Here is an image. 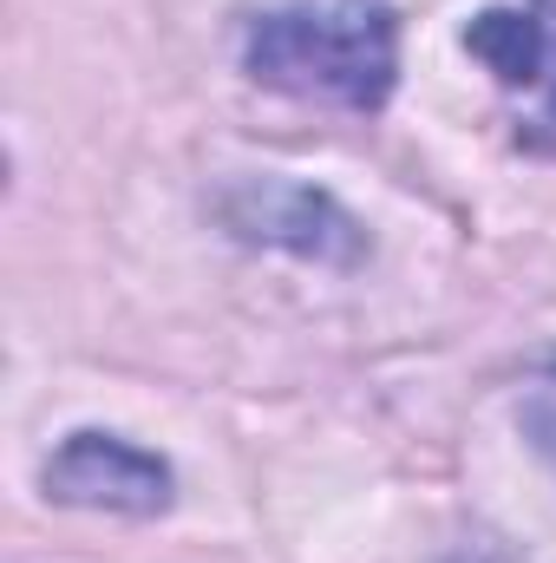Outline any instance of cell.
I'll return each mask as SVG.
<instances>
[{
	"instance_id": "cell-4",
	"label": "cell",
	"mask_w": 556,
	"mask_h": 563,
	"mask_svg": "<svg viewBox=\"0 0 556 563\" xmlns=\"http://www.w3.org/2000/svg\"><path fill=\"white\" fill-rule=\"evenodd\" d=\"M531 426L544 432V445L556 452V394H551V400H537V407H531Z\"/></svg>"
},
{
	"instance_id": "cell-1",
	"label": "cell",
	"mask_w": 556,
	"mask_h": 563,
	"mask_svg": "<svg viewBox=\"0 0 556 563\" xmlns=\"http://www.w3.org/2000/svg\"><path fill=\"white\" fill-rule=\"evenodd\" d=\"M243 66H249V79H263L276 92L374 112V106H387L393 73H400V33L380 0L276 7L249 26Z\"/></svg>"
},
{
	"instance_id": "cell-2",
	"label": "cell",
	"mask_w": 556,
	"mask_h": 563,
	"mask_svg": "<svg viewBox=\"0 0 556 563\" xmlns=\"http://www.w3.org/2000/svg\"><path fill=\"white\" fill-rule=\"evenodd\" d=\"M465 46L511 86L531 92L524 132L537 144H556V0H524V7H491L465 26Z\"/></svg>"
},
{
	"instance_id": "cell-3",
	"label": "cell",
	"mask_w": 556,
	"mask_h": 563,
	"mask_svg": "<svg viewBox=\"0 0 556 563\" xmlns=\"http://www.w3.org/2000/svg\"><path fill=\"white\" fill-rule=\"evenodd\" d=\"M46 492L66 498V505H105V511H164L170 505V465L151 459L125 439H105V432H73L53 465H46Z\"/></svg>"
}]
</instances>
